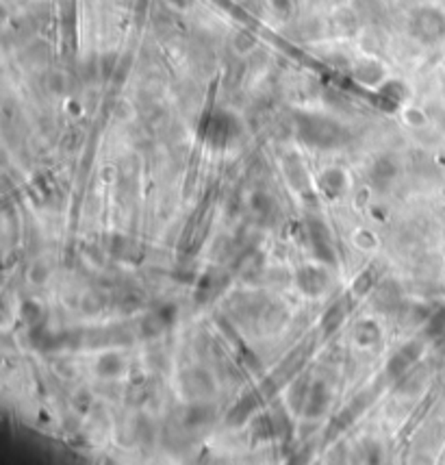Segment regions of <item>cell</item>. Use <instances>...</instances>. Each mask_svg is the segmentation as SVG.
Listing matches in <instances>:
<instances>
[{"label": "cell", "mask_w": 445, "mask_h": 465, "mask_svg": "<svg viewBox=\"0 0 445 465\" xmlns=\"http://www.w3.org/2000/svg\"><path fill=\"white\" fill-rule=\"evenodd\" d=\"M295 133L298 139L313 148H339L348 141V131L333 118L317 114H295Z\"/></svg>", "instance_id": "obj_1"}, {"label": "cell", "mask_w": 445, "mask_h": 465, "mask_svg": "<svg viewBox=\"0 0 445 465\" xmlns=\"http://www.w3.org/2000/svg\"><path fill=\"white\" fill-rule=\"evenodd\" d=\"M241 122L230 111H218L213 114L204 126V139L213 148H228L239 139Z\"/></svg>", "instance_id": "obj_2"}, {"label": "cell", "mask_w": 445, "mask_h": 465, "mask_svg": "<svg viewBox=\"0 0 445 465\" xmlns=\"http://www.w3.org/2000/svg\"><path fill=\"white\" fill-rule=\"evenodd\" d=\"M306 237H308V244H311V252L320 263H324V265H335L337 263L333 233L322 218H317V216L306 218Z\"/></svg>", "instance_id": "obj_3"}, {"label": "cell", "mask_w": 445, "mask_h": 465, "mask_svg": "<svg viewBox=\"0 0 445 465\" xmlns=\"http://www.w3.org/2000/svg\"><path fill=\"white\" fill-rule=\"evenodd\" d=\"M295 285H298V290L304 296L317 298L328 290V285H331V272L324 265H313V263L300 265L295 270Z\"/></svg>", "instance_id": "obj_4"}, {"label": "cell", "mask_w": 445, "mask_h": 465, "mask_svg": "<svg viewBox=\"0 0 445 465\" xmlns=\"http://www.w3.org/2000/svg\"><path fill=\"white\" fill-rule=\"evenodd\" d=\"M421 350H424V344L421 342H417V340H413V342H406L395 355H391V359L387 361V376L391 378V380H398L400 376H404L410 367H413L417 361H419V357H421Z\"/></svg>", "instance_id": "obj_5"}, {"label": "cell", "mask_w": 445, "mask_h": 465, "mask_svg": "<svg viewBox=\"0 0 445 465\" xmlns=\"http://www.w3.org/2000/svg\"><path fill=\"white\" fill-rule=\"evenodd\" d=\"M180 387H183L187 398L204 400L216 392V383H213V378L207 370L193 367V370H187L183 376H180Z\"/></svg>", "instance_id": "obj_6"}, {"label": "cell", "mask_w": 445, "mask_h": 465, "mask_svg": "<svg viewBox=\"0 0 445 465\" xmlns=\"http://www.w3.org/2000/svg\"><path fill=\"white\" fill-rule=\"evenodd\" d=\"M413 33L424 42H437L445 33V18L435 9H421L413 20Z\"/></svg>", "instance_id": "obj_7"}, {"label": "cell", "mask_w": 445, "mask_h": 465, "mask_svg": "<svg viewBox=\"0 0 445 465\" xmlns=\"http://www.w3.org/2000/svg\"><path fill=\"white\" fill-rule=\"evenodd\" d=\"M283 174H285L287 183L291 185V189H295L304 198L311 196V176L298 155L289 152L283 157Z\"/></svg>", "instance_id": "obj_8"}, {"label": "cell", "mask_w": 445, "mask_h": 465, "mask_svg": "<svg viewBox=\"0 0 445 465\" xmlns=\"http://www.w3.org/2000/svg\"><path fill=\"white\" fill-rule=\"evenodd\" d=\"M333 403V394L328 389V385L324 380H313L311 383V389H308V396H306V403H304V418L308 420H317L322 415L328 411Z\"/></svg>", "instance_id": "obj_9"}, {"label": "cell", "mask_w": 445, "mask_h": 465, "mask_svg": "<svg viewBox=\"0 0 445 465\" xmlns=\"http://www.w3.org/2000/svg\"><path fill=\"white\" fill-rule=\"evenodd\" d=\"M372 300H374V307H376L378 311L389 313V311H393V309H398V307H400V302H402V290H400V285L395 283V281H391V279H387V281H378L376 287H374V296H372Z\"/></svg>", "instance_id": "obj_10"}, {"label": "cell", "mask_w": 445, "mask_h": 465, "mask_svg": "<svg viewBox=\"0 0 445 465\" xmlns=\"http://www.w3.org/2000/svg\"><path fill=\"white\" fill-rule=\"evenodd\" d=\"M400 176V166L395 161L393 157L389 155H383L378 157L376 161L372 164V170H369V181L374 187L378 189H387L389 185L395 183V179Z\"/></svg>", "instance_id": "obj_11"}, {"label": "cell", "mask_w": 445, "mask_h": 465, "mask_svg": "<svg viewBox=\"0 0 445 465\" xmlns=\"http://www.w3.org/2000/svg\"><path fill=\"white\" fill-rule=\"evenodd\" d=\"M320 189L324 191L326 198L331 200H337L345 194V189H348V174H345L341 168H328L320 174Z\"/></svg>", "instance_id": "obj_12"}, {"label": "cell", "mask_w": 445, "mask_h": 465, "mask_svg": "<svg viewBox=\"0 0 445 465\" xmlns=\"http://www.w3.org/2000/svg\"><path fill=\"white\" fill-rule=\"evenodd\" d=\"M283 422H285V418L280 413L278 415L276 413H263L252 422V437L256 441H272V439L283 435V428H280Z\"/></svg>", "instance_id": "obj_13"}, {"label": "cell", "mask_w": 445, "mask_h": 465, "mask_svg": "<svg viewBox=\"0 0 445 465\" xmlns=\"http://www.w3.org/2000/svg\"><path fill=\"white\" fill-rule=\"evenodd\" d=\"M107 252L122 261H137L141 254V246L126 235H111L107 244Z\"/></svg>", "instance_id": "obj_14"}, {"label": "cell", "mask_w": 445, "mask_h": 465, "mask_svg": "<svg viewBox=\"0 0 445 465\" xmlns=\"http://www.w3.org/2000/svg\"><path fill=\"white\" fill-rule=\"evenodd\" d=\"M96 376L98 378H105V380H113L124 374L126 370V361L122 359V355L118 352H105V355L98 357L96 361Z\"/></svg>", "instance_id": "obj_15"}, {"label": "cell", "mask_w": 445, "mask_h": 465, "mask_svg": "<svg viewBox=\"0 0 445 465\" xmlns=\"http://www.w3.org/2000/svg\"><path fill=\"white\" fill-rule=\"evenodd\" d=\"M216 420V409L207 403H193L185 409L183 422L187 428H202Z\"/></svg>", "instance_id": "obj_16"}, {"label": "cell", "mask_w": 445, "mask_h": 465, "mask_svg": "<svg viewBox=\"0 0 445 465\" xmlns=\"http://www.w3.org/2000/svg\"><path fill=\"white\" fill-rule=\"evenodd\" d=\"M348 311H350V307H348V302H345V300L333 302L331 307L324 311V315H322V331L326 335L335 333L345 322V317H348Z\"/></svg>", "instance_id": "obj_17"}, {"label": "cell", "mask_w": 445, "mask_h": 465, "mask_svg": "<svg viewBox=\"0 0 445 465\" xmlns=\"http://www.w3.org/2000/svg\"><path fill=\"white\" fill-rule=\"evenodd\" d=\"M256 407H259V398H256V394H248V396H243L239 403L230 409V413H228V424L230 426H241L243 422H248L250 418H252V413L256 411Z\"/></svg>", "instance_id": "obj_18"}, {"label": "cell", "mask_w": 445, "mask_h": 465, "mask_svg": "<svg viewBox=\"0 0 445 465\" xmlns=\"http://www.w3.org/2000/svg\"><path fill=\"white\" fill-rule=\"evenodd\" d=\"M168 328H170V324L163 319V315L159 311H152V313H148L139 319V333H141L143 340H157Z\"/></svg>", "instance_id": "obj_19"}, {"label": "cell", "mask_w": 445, "mask_h": 465, "mask_svg": "<svg viewBox=\"0 0 445 465\" xmlns=\"http://www.w3.org/2000/svg\"><path fill=\"white\" fill-rule=\"evenodd\" d=\"M369 400H372V396L360 394L352 405H348V409H343V411L337 415L335 428H337V430H343V428H348L350 424H354V420L358 418V415L369 407Z\"/></svg>", "instance_id": "obj_20"}, {"label": "cell", "mask_w": 445, "mask_h": 465, "mask_svg": "<svg viewBox=\"0 0 445 465\" xmlns=\"http://www.w3.org/2000/svg\"><path fill=\"white\" fill-rule=\"evenodd\" d=\"M381 326H378L374 319H363V322L356 324L354 328V340L360 348H372L376 346L378 342H381Z\"/></svg>", "instance_id": "obj_21"}, {"label": "cell", "mask_w": 445, "mask_h": 465, "mask_svg": "<svg viewBox=\"0 0 445 465\" xmlns=\"http://www.w3.org/2000/svg\"><path fill=\"white\" fill-rule=\"evenodd\" d=\"M354 78L363 85H378L385 78V68L376 61H363L354 68Z\"/></svg>", "instance_id": "obj_22"}, {"label": "cell", "mask_w": 445, "mask_h": 465, "mask_svg": "<svg viewBox=\"0 0 445 465\" xmlns=\"http://www.w3.org/2000/svg\"><path fill=\"white\" fill-rule=\"evenodd\" d=\"M220 283H224V281L218 279V272H216V270L204 272V274H202L200 279H198V283H195V300L202 304V302H207L211 296H216L218 290H220Z\"/></svg>", "instance_id": "obj_23"}, {"label": "cell", "mask_w": 445, "mask_h": 465, "mask_svg": "<svg viewBox=\"0 0 445 465\" xmlns=\"http://www.w3.org/2000/svg\"><path fill=\"white\" fill-rule=\"evenodd\" d=\"M248 204H250L252 216L256 220H261V222H265L274 213V209H276V202H274V198L268 194V191H254V194L250 196Z\"/></svg>", "instance_id": "obj_24"}, {"label": "cell", "mask_w": 445, "mask_h": 465, "mask_svg": "<svg viewBox=\"0 0 445 465\" xmlns=\"http://www.w3.org/2000/svg\"><path fill=\"white\" fill-rule=\"evenodd\" d=\"M311 383L306 376H302L300 380L293 383V387L289 392V405L291 409H298V411H304V403H306V396H308V389H311Z\"/></svg>", "instance_id": "obj_25"}, {"label": "cell", "mask_w": 445, "mask_h": 465, "mask_svg": "<svg viewBox=\"0 0 445 465\" xmlns=\"http://www.w3.org/2000/svg\"><path fill=\"white\" fill-rule=\"evenodd\" d=\"M20 317H22V322H26L28 326H40L42 317H44L42 304L35 302V300H22V304H20Z\"/></svg>", "instance_id": "obj_26"}, {"label": "cell", "mask_w": 445, "mask_h": 465, "mask_svg": "<svg viewBox=\"0 0 445 465\" xmlns=\"http://www.w3.org/2000/svg\"><path fill=\"white\" fill-rule=\"evenodd\" d=\"M376 272H374V267H369V270H365V272H360V274L354 279V283H352V294L356 296V298H363L365 294H369L374 287H376Z\"/></svg>", "instance_id": "obj_27"}, {"label": "cell", "mask_w": 445, "mask_h": 465, "mask_svg": "<svg viewBox=\"0 0 445 465\" xmlns=\"http://www.w3.org/2000/svg\"><path fill=\"white\" fill-rule=\"evenodd\" d=\"M256 46H259V42H256V37L250 33V30H237V33H235L233 48H235L237 55H241V57L250 55L252 51H256Z\"/></svg>", "instance_id": "obj_28"}, {"label": "cell", "mask_w": 445, "mask_h": 465, "mask_svg": "<svg viewBox=\"0 0 445 465\" xmlns=\"http://www.w3.org/2000/svg\"><path fill=\"white\" fill-rule=\"evenodd\" d=\"M333 24H335V28L339 30L341 35H350V33H354V30H356V18H354V13L348 11V9L337 11L335 18H333Z\"/></svg>", "instance_id": "obj_29"}, {"label": "cell", "mask_w": 445, "mask_h": 465, "mask_svg": "<svg viewBox=\"0 0 445 465\" xmlns=\"http://www.w3.org/2000/svg\"><path fill=\"white\" fill-rule=\"evenodd\" d=\"M381 96L387 100H391V105H400L406 98V87L400 81H387L381 87Z\"/></svg>", "instance_id": "obj_30"}, {"label": "cell", "mask_w": 445, "mask_h": 465, "mask_svg": "<svg viewBox=\"0 0 445 465\" xmlns=\"http://www.w3.org/2000/svg\"><path fill=\"white\" fill-rule=\"evenodd\" d=\"M105 307V298L98 294V292H87L83 298H80V309H83L87 315H96L101 313Z\"/></svg>", "instance_id": "obj_31"}, {"label": "cell", "mask_w": 445, "mask_h": 465, "mask_svg": "<svg viewBox=\"0 0 445 465\" xmlns=\"http://www.w3.org/2000/svg\"><path fill=\"white\" fill-rule=\"evenodd\" d=\"M445 331V307L437 309L430 317H428V328H426V335H430V337H437Z\"/></svg>", "instance_id": "obj_32"}, {"label": "cell", "mask_w": 445, "mask_h": 465, "mask_svg": "<svg viewBox=\"0 0 445 465\" xmlns=\"http://www.w3.org/2000/svg\"><path fill=\"white\" fill-rule=\"evenodd\" d=\"M48 279H51V267H48L46 263H33L30 265L28 281L33 285H44V283H48Z\"/></svg>", "instance_id": "obj_33"}, {"label": "cell", "mask_w": 445, "mask_h": 465, "mask_svg": "<svg viewBox=\"0 0 445 465\" xmlns=\"http://www.w3.org/2000/svg\"><path fill=\"white\" fill-rule=\"evenodd\" d=\"M428 120H430V118H428V111H424V109H406L404 111V122L408 126H413V128L426 126Z\"/></svg>", "instance_id": "obj_34"}, {"label": "cell", "mask_w": 445, "mask_h": 465, "mask_svg": "<svg viewBox=\"0 0 445 465\" xmlns=\"http://www.w3.org/2000/svg\"><path fill=\"white\" fill-rule=\"evenodd\" d=\"M118 63H120V59H118V55H115V53L103 55V59H101V74L105 78H111L115 74V70H118Z\"/></svg>", "instance_id": "obj_35"}, {"label": "cell", "mask_w": 445, "mask_h": 465, "mask_svg": "<svg viewBox=\"0 0 445 465\" xmlns=\"http://www.w3.org/2000/svg\"><path fill=\"white\" fill-rule=\"evenodd\" d=\"M141 307V298L137 296V294H126V296H122L120 298V302H118V309L122 311V313H135L137 309Z\"/></svg>", "instance_id": "obj_36"}, {"label": "cell", "mask_w": 445, "mask_h": 465, "mask_svg": "<svg viewBox=\"0 0 445 465\" xmlns=\"http://www.w3.org/2000/svg\"><path fill=\"white\" fill-rule=\"evenodd\" d=\"M354 244H356L360 250H372V248H376L378 239H376V235L369 233V231H358V233L354 235Z\"/></svg>", "instance_id": "obj_37"}, {"label": "cell", "mask_w": 445, "mask_h": 465, "mask_svg": "<svg viewBox=\"0 0 445 465\" xmlns=\"http://www.w3.org/2000/svg\"><path fill=\"white\" fill-rule=\"evenodd\" d=\"M135 437L141 441H150L152 439V424L148 422L146 418H139L135 422Z\"/></svg>", "instance_id": "obj_38"}, {"label": "cell", "mask_w": 445, "mask_h": 465, "mask_svg": "<svg viewBox=\"0 0 445 465\" xmlns=\"http://www.w3.org/2000/svg\"><path fill=\"white\" fill-rule=\"evenodd\" d=\"M48 89L53 94H63L65 91V76L61 72H51L48 74V81H46Z\"/></svg>", "instance_id": "obj_39"}, {"label": "cell", "mask_w": 445, "mask_h": 465, "mask_svg": "<svg viewBox=\"0 0 445 465\" xmlns=\"http://www.w3.org/2000/svg\"><path fill=\"white\" fill-rule=\"evenodd\" d=\"M113 116L122 120V122H128L130 118H133V107H130L126 100H118L113 107Z\"/></svg>", "instance_id": "obj_40"}, {"label": "cell", "mask_w": 445, "mask_h": 465, "mask_svg": "<svg viewBox=\"0 0 445 465\" xmlns=\"http://www.w3.org/2000/svg\"><path fill=\"white\" fill-rule=\"evenodd\" d=\"M428 118H430L441 128V131H445V107L430 105V107H428Z\"/></svg>", "instance_id": "obj_41"}, {"label": "cell", "mask_w": 445, "mask_h": 465, "mask_svg": "<svg viewBox=\"0 0 445 465\" xmlns=\"http://www.w3.org/2000/svg\"><path fill=\"white\" fill-rule=\"evenodd\" d=\"M157 311L163 315V319H166L170 326L174 324V319H176V307H174V304H161Z\"/></svg>", "instance_id": "obj_42"}, {"label": "cell", "mask_w": 445, "mask_h": 465, "mask_svg": "<svg viewBox=\"0 0 445 465\" xmlns=\"http://www.w3.org/2000/svg\"><path fill=\"white\" fill-rule=\"evenodd\" d=\"M166 3H168L172 9H176V11H189V9L193 7L195 0H166Z\"/></svg>", "instance_id": "obj_43"}, {"label": "cell", "mask_w": 445, "mask_h": 465, "mask_svg": "<svg viewBox=\"0 0 445 465\" xmlns=\"http://www.w3.org/2000/svg\"><path fill=\"white\" fill-rule=\"evenodd\" d=\"M272 3H274V9H276L278 13L287 15V13L291 11V0H272Z\"/></svg>", "instance_id": "obj_44"}, {"label": "cell", "mask_w": 445, "mask_h": 465, "mask_svg": "<svg viewBox=\"0 0 445 465\" xmlns=\"http://www.w3.org/2000/svg\"><path fill=\"white\" fill-rule=\"evenodd\" d=\"M443 355H445V346H443Z\"/></svg>", "instance_id": "obj_45"}]
</instances>
